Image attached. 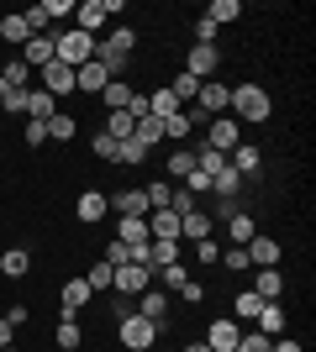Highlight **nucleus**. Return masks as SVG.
I'll return each instance as SVG.
<instances>
[{"label": "nucleus", "mask_w": 316, "mask_h": 352, "mask_svg": "<svg viewBox=\"0 0 316 352\" xmlns=\"http://www.w3.org/2000/svg\"><path fill=\"white\" fill-rule=\"evenodd\" d=\"M101 263H111V268H127V263H137V252L127 248V242H116V236H111V242H105V252H101Z\"/></svg>", "instance_id": "a19ab883"}, {"label": "nucleus", "mask_w": 316, "mask_h": 352, "mask_svg": "<svg viewBox=\"0 0 316 352\" xmlns=\"http://www.w3.org/2000/svg\"><path fill=\"white\" fill-rule=\"evenodd\" d=\"M196 206H200L196 195L185 190V184H174V200H169V210H174V216H190V210H196Z\"/></svg>", "instance_id": "3c124183"}, {"label": "nucleus", "mask_w": 316, "mask_h": 352, "mask_svg": "<svg viewBox=\"0 0 316 352\" xmlns=\"http://www.w3.org/2000/svg\"><path fill=\"white\" fill-rule=\"evenodd\" d=\"M180 111H185V105L174 100V89H169V85H158V89L148 95V116H153V121H169V116H180Z\"/></svg>", "instance_id": "393cba45"}, {"label": "nucleus", "mask_w": 316, "mask_h": 352, "mask_svg": "<svg viewBox=\"0 0 316 352\" xmlns=\"http://www.w3.org/2000/svg\"><path fill=\"white\" fill-rule=\"evenodd\" d=\"M169 89H174V100H196V95H200V79H196V74H174V79H169Z\"/></svg>", "instance_id": "c03bdc74"}, {"label": "nucleus", "mask_w": 316, "mask_h": 352, "mask_svg": "<svg viewBox=\"0 0 316 352\" xmlns=\"http://www.w3.org/2000/svg\"><path fill=\"white\" fill-rule=\"evenodd\" d=\"M153 279L164 284V294H180V289H185V279H190V263L180 258V263H169V268H153Z\"/></svg>", "instance_id": "473e14b6"}, {"label": "nucleus", "mask_w": 316, "mask_h": 352, "mask_svg": "<svg viewBox=\"0 0 316 352\" xmlns=\"http://www.w3.org/2000/svg\"><path fill=\"white\" fill-rule=\"evenodd\" d=\"M190 105H196L200 116H227V105H232V85H227V79H206Z\"/></svg>", "instance_id": "9d476101"}, {"label": "nucleus", "mask_w": 316, "mask_h": 352, "mask_svg": "<svg viewBox=\"0 0 316 352\" xmlns=\"http://www.w3.org/2000/svg\"><path fill=\"white\" fill-rule=\"evenodd\" d=\"M21 21H27L32 37H43V32H59L53 21H48V6H43V0H37V6H27V11H21Z\"/></svg>", "instance_id": "4c0bfd02"}, {"label": "nucleus", "mask_w": 316, "mask_h": 352, "mask_svg": "<svg viewBox=\"0 0 316 352\" xmlns=\"http://www.w3.org/2000/svg\"><path fill=\"white\" fill-rule=\"evenodd\" d=\"M164 352H180V347H164Z\"/></svg>", "instance_id": "69168bd1"}, {"label": "nucleus", "mask_w": 316, "mask_h": 352, "mask_svg": "<svg viewBox=\"0 0 316 352\" xmlns=\"http://www.w3.org/2000/svg\"><path fill=\"white\" fill-rule=\"evenodd\" d=\"M242 252H248V263H253V268H280V258H285V248H280L274 236H264V232H258Z\"/></svg>", "instance_id": "f3484780"}, {"label": "nucleus", "mask_w": 316, "mask_h": 352, "mask_svg": "<svg viewBox=\"0 0 316 352\" xmlns=\"http://www.w3.org/2000/svg\"><path fill=\"white\" fill-rule=\"evenodd\" d=\"M164 168H169V184H174V179H180V184H185V179L196 174V147H174Z\"/></svg>", "instance_id": "cd10ccee"}, {"label": "nucleus", "mask_w": 316, "mask_h": 352, "mask_svg": "<svg viewBox=\"0 0 316 352\" xmlns=\"http://www.w3.org/2000/svg\"><path fill=\"white\" fill-rule=\"evenodd\" d=\"M105 210H111V206H105V195H101V190H85V195H79V200H74V216L85 221V226H95V221H105Z\"/></svg>", "instance_id": "5701e85b"}, {"label": "nucleus", "mask_w": 316, "mask_h": 352, "mask_svg": "<svg viewBox=\"0 0 316 352\" xmlns=\"http://www.w3.org/2000/svg\"><path fill=\"white\" fill-rule=\"evenodd\" d=\"M269 342H274V337H264V331H242V337H238V352H269Z\"/></svg>", "instance_id": "6e6d98bb"}, {"label": "nucleus", "mask_w": 316, "mask_h": 352, "mask_svg": "<svg viewBox=\"0 0 316 352\" xmlns=\"http://www.w3.org/2000/svg\"><path fill=\"white\" fill-rule=\"evenodd\" d=\"M53 58H59L63 69H85V63L95 58V37H90V32H79V27H59Z\"/></svg>", "instance_id": "7ed1b4c3"}, {"label": "nucleus", "mask_w": 316, "mask_h": 352, "mask_svg": "<svg viewBox=\"0 0 316 352\" xmlns=\"http://www.w3.org/2000/svg\"><path fill=\"white\" fill-rule=\"evenodd\" d=\"M105 21H111V16H105V0H74V27L79 32H105Z\"/></svg>", "instance_id": "a211bd4d"}, {"label": "nucleus", "mask_w": 316, "mask_h": 352, "mask_svg": "<svg viewBox=\"0 0 316 352\" xmlns=\"http://www.w3.org/2000/svg\"><path fill=\"white\" fill-rule=\"evenodd\" d=\"M137 100H143V95H137V85H127V79H111V85L95 95V105H105V111H132Z\"/></svg>", "instance_id": "dca6fc26"}, {"label": "nucleus", "mask_w": 316, "mask_h": 352, "mask_svg": "<svg viewBox=\"0 0 316 352\" xmlns=\"http://www.w3.org/2000/svg\"><path fill=\"white\" fill-rule=\"evenodd\" d=\"M132 53H137V27H111L105 37H95V63H101L111 79H127Z\"/></svg>", "instance_id": "f257e3e1"}, {"label": "nucleus", "mask_w": 316, "mask_h": 352, "mask_svg": "<svg viewBox=\"0 0 316 352\" xmlns=\"http://www.w3.org/2000/svg\"><path fill=\"white\" fill-rule=\"evenodd\" d=\"M0 111H11V116H27V89H6V95H0Z\"/></svg>", "instance_id": "5fc2aeb1"}, {"label": "nucleus", "mask_w": 316, "mask_h": 352, "mask_svg": "<svg viewBox=\"0 0 316 352\" xmlns=\"http://www.w3.org/2000/svg\"><path fill=\"white\" fill-rule=\"evenodd\" d=\"M137 142H143V147H153V142H164V121H153V116H143V121H137Z\"/></svg>", "instance_id": "49530a36"}, {"label": "nucleus", "mask_w": 316, "mask_h": 352, "mask_svg": "<svg viewBox=\"0 0 316 352\" xmlns=\"http://www.w3.org/2000/svg\"><path fill=\"white\" fill-rule=\"evenodd\" d=\"M185 190L196 195V200H206V195H211V179H206V174H200V168H196V174L185 179Z\"/></svg>", "instance_id": "052dcab7"}, {"label": "nucleus", "mask_w": 316, "mask_h": 352, "mask_svg": "<svg viewBox=\"0 0 316 352\" xmlns=\"http://www.w3.org/2000/svg\"><path fill=\"white\" fill-rule=\"evenodd\" d=\"M148 232L164 236V242H180V216L174 210H148Z\"/></svg>", "instance_id": "7c9ffc66"}, {"label": "nucleus", "mask_w": 316, "mask_h": 352, "mask_svg": "<svg viewBox=\"0 0 316 352\" xmlns=\"http://www.w3.org/2000/svg\"><path fill=\"white\" fill-rule=\"evenodd\" d=\"M238 337H242V321H232V316H216V321L206 326V347L211 352H238Z\"/></svg>", "instance_id": "9b49d317"}, {"label": "nucleus", "mask_w": 316, "mask_h": 352, "mask_svg": "<svg viewBox=\"0 0 316 352\" xmlns=\"http://www.w3.org/2000/svg\"><path fill=\"white\" fill-rule=\"evenodd\" d=\"M105 206L116 216H148V195H143V184H121L116 195H105Z\"/></svg>", "instance_id": "4468645a"}, {"label": "nucleus", "mask_w": 316, "mask_h": 352, "mask_svg": "<svg viewBox=\"0 0 316 352\" xmlns=\"http://www.w3.org/2000/svg\"><path fill=\"white\" fill-rule=\"evenodd\" d=\"M216 69H222V47H216V43H190V53H185V74H196L200 85H206V79H216Z\"/></svg>", "instance_id": "0eeeda50"}, {"label": "nucleus", "mask_w": 316, "mask_h": 352, "mask_svg": "<svg viewBox=\"0 0 316 352\" xmlns=\"http://www.w3.org/2000/svg\"><path fill=\"white\" fill-rule=\"evenodd\" d=\"M11 331H16V326L6 321V316H0V347H11Z\"/></svg>", "instance_id": "e2e57ef3"}, {"label": "nucleus", "mask_w": 316, "mask_h": 352, "mask_svg": "<svg viewBox=\"0 0 316 352\" xmlns=\"http://www.w3.org/2000/svg\"><path fill=\"white\" fill-rule=\"evenodd\" d=\"M269 352H306V347H301L295 337H274V342H269Z\"/></svg>", "instance_id": "680f3d73"}, {"label": "nucleus", "mask_w": 316, "mask_h": 352, "mask_svg": "<svg viewBox=\"0 0 316 352\" xmlns=\"http://www.w3.org/2000/svg\"><path fill=\"white\" fill-rule=\"evenodd\" d=\"M21 142H27V147H43L48 142V121H27V126H21Z\"/></svg>", "instance_id": "4d7b16f0"}, {"label": "nucleus", "mask_w": 316, "mask_h": 352, "mask_svg": "<svg viewBox=\"0 0 316 352\" xmlns=\"http://www.w3.org/2000/svg\"><path fill=\"white\" fill-rule=\"evenodd\" d=\"M90 305H95L90 284H85V279H63V289H59V321H79V310H90Z\"/></svg>", "instance_id": "6e6552de"}, {"label": "nucleus", "mask_w": 316, "mask_h": 352, "mask_svg": "<svg viewBox=\"0 0 316 352\" xmlns=\"http://www.w3.org/2000/svg\"><path fill=\"white\" fill-rule=\"evenodd\" d=\"M37 89H48L53 100H63V95H74V69H63V63L53 58L48 69H37Z\"/></svg>", "instance_id": "ddd939ff"}, {"label": "nucleus", "mask_w": 316, "mask_h": 352, "mask_svg": "<svg viewBox=\"0 0 316 352\" xmlns=\"http://www.w3.org/2000/svg\"><path fill=\"white\" fill-rule=\"evenodd\" d=\"M258 310H264V300H258V294H253V289H242V294H238V300H232V321H253Z\"/></svg>", "instance_id": "79ce46f5"}, {"label": "nucleus", "mask_w": 316, "mask_h": 352, "mask_svg": "<svg viewBox=\"0 0 316 352\" xmlns=\"http://www.w3.org/2000/svg\"><path fill=\"white\" fill-rule=\"evenodd\" d=\"M158 337H164V331H158L153 321H143L137 310L116 316V342H121L127 352H153V347H158Z\"/></svg>", "instance_id": "20e7f679"}, {"label": "nucleus", "mask_w": 316, "mask_h": 352, "mask_svg": "<svg viewBox=\"0 0 316 352\" xmlns=\"http://www.w3.org/2000/svg\"><path fill=\"white\" fill-rule=\"evenodd\" d=\"M180 300H185V305H200V300H206V284L190 274V279H185V289H180Z\"/></svg>", "instance_id": "13d9d810"}, {"label": "nucleus", "mask_w": 316, "mask_h": 352, "mask_svg": "<svg viewBox=\"0 0 316 352\" xmlns=\"http://www.w3.org/2000/svg\"><path fill=\"white\" fill-rule=\"evenodd\" d=\"M238 142H242V126L232 116H211L206 121V142H200V147H211V153H222V158H227Z\"/></svg>", "instance_id": "1a4fd4ad"}, {"label": "nucleus", "mask_w": 316, "mask_h": 352, "mask_svg": "<svg viewBox=\"0 0 316 352\" xmlns=\"http://www.w3.org/2000/svg\"><path fill=\"white\" fill-rule=\"evenodd\" d=\"M53 111H59V100H53L48 89H37V85H32V89H27V121H48Z\"/></svg>", "instance_id": "2f4dec72"}, {"label": "nucleus", "mask_w": 316, "mask_h": 352, "mask_svg": "<svg viewBox=\"0 0 316 352\" xmlns=\"http://www.w3.org/2000/svg\"><path fill=\"white\" fill-rule=\"evenodd\" d=\"M105 85H111V74H105L95 58L85 63V69H74V95H90V100H95V95H101Z\"/></svg>", "instance_id": "aec40b11"}, {"label": "nucleus", "mask_w": 316, "mask_h": 352, "mask_svg": "<svg viewBox=\"0 0 316 352\" xmlns=\"http://www.w3.org/2000/svg\"><path fill=\"white\" fill-rule=\"evenodd\" d=\"M0 274H6V279H27L32 274V252L27 248H6L0 252Z\"/></svg>", "instance_id": "bb28decb"}, {"label": "nucleus", "mask_w": 316, "mask_h": 352, "mask_svg": "<svg viewBox=\"0 0 316 352\" xmlns=\"http://www.w3.org/2000/svg\"><path fill=\"white\" fill-rule=\"evenodd\" d=\"M253 294L258 300H280L285 294V274L280 268H253Z\"/></svg>", "instance_id": "a878e982"}, {"label": "nucleus", "mask_w": 316, "mask_h": 352, "mask_svg": "<svg viewBox=\"0 0 316 352\" xmlns=\"http://www.w3.org/2000/svg\"><path fill=\"white\" fill-rule=\"evenodd\" d=\"M53 43H59V32H43V37H27V43H21V63H27L32 74H37V69H48V63H53Z\"/></svg>", "instance_id": "2eb2a0df"}, {"label": "nucleus", "mask_w": 316, "mask_h": 352, "mask_svg": "<svg viewBox=\"0 0 316 352\" xmlns=\"http://www.w3.org/2000/svg\"><path fill=\"white\" fill-rule=\"evenodd\" d=\"M53 342H59V352H79V347H85V331H79V321H59Z\"/></svg>", "instance_id": "e433bc0d"}, {"label": "nucleus", "mask_w": 316, "mask_h": 352, "mask_svg": "<svg viewBox=\"0 0 316 352\" xmlns=\"http://www.w3.org/2000/svg\"><path fill=\"white\" fill-rule=\"evenodd\" d=\"M216 21H211V16H196V21H190V37H196V43H216Z\"/></svg>", "instance_id": "603ef678"}, {"label": "nucleus", "mask_w": 316, "mask_h": 352, "mask_svg": "<svg viewBox=\"0 0 316 352\" xmlns=\"http://www.w3.org/2000/svg\"><path fill=\"white\" fill-rule=\"evenodd\" d=\"M0 116H6V111H0Z\"/></svg>", "instance_id": "774afa93"}, {"label": "nucleus", "mask_w": 316, "mask_h": 352, "mask_svg": "<svg viewBox=\"0 0 316 352\" xmlns=\"http://www.w3.org/2000/svg\"><path fill=\"white\" fill-rule=\"evenodd\" d=\"M48 6V21H53V27H59L63 16H74V0H43Z\"/></svg>", "instance_id": "bf43d9fd"}, {"label": "nucleus", "mask_w": 316, "mask_h": 352, "mask_svg": "<svg viewBox=\"0 0 316 352\" xmlns=\"http://www.w3.org/2000/svg\"><path fill=\"white\" fill-rule=\"evenodd\" d=\"M227 116L238 121H253V126H264V121L274 116V100H269V89L264 85H232V105H227Z\"/></svg>", "instance_id": "f03ea898"}, {"label": "nucleus", "mask_w": 316, "mask_h": 352, "mask_svg": "<svg viewBox=\"0 0 316 352\" xmlns=\"http://www.w3.org/2000/svg\"><path fill=\"white\" fill-rule=\"evenodd\" d=\"M190 132H196V126H190V116H185V111L164 121V137H169V142H180V147H185V137H190Z\"/></svg>", "instance_id": "09e8293b"}, {"label": "nucleus", "mask_w": 316, "mask_h": 352, "mask_svg": "<svg viewBox=\"0 0 316 352\" xmlns=\"http://www.w3.org/2000/svg\"><path fill=\"white\" fill-rule=\"evenodd\" d=\"M222 226H227V242H232V248H248V242L258 236V221L248 216V210H238V216L222 221Z\"/></svg>", "instance_id": "4be33fe9"}, {"label": "nucleus", "mask_w": 316, "mask_h": 352, "mask_svg": "<svg viewBox=\"0 0 316 352\" xmlns=\"http://www.w3.org/2000/svg\"><path fill=\"white\" fill-rule=\"evenodd\" d=\"M196 263H200V268H216V263H222V242H216V236L196 242Z\"/></svg>", "instance_id": "de8ad7c7"}, {"label": "nucleus", "mask_w": 316, "mask_h": 352, "mask_svg": "<svg viewBox=\"0 0 316 352\" xmlns=\"http://www.w3.org/2000/svg\"><path fill=\"white\" fill-rule=\"evenodd\" d=\"M180 352H211V347H206V342H185Z\"/></svg>", "instance_id": "0e129e2a"}, {"label": "nucleus", "mask_w": 316, "mask_h": 352, "mask_svg": "<svg viewBox=\"0 0 316 352\" xmlns=\"http://www.w3.org/2000/svg\"><path fill=\"white\" fill-rule=\"evenodd\" d=\"M116 242H127L137 252V263H148V242H153L148 216H116Z\"/></svg>", "instance_id": "423d86ee"}, {"label": "nucleus", "mask_w": 316, "mask_h": 352, "mask_svg": "<svg viewBox=\"0 0 316 352\" xmlns=\"http://www.w3.org/2000/svg\"><path fill=\"white\" fill-rule=\"evenodd\" d=\"M222 268H227V274H253V263H248V252H242V248H227Z\"/></svg>", "instance_id": "8fccbe9b"}, {"label": "nucleus", "mask_w": 316, "mask_h": 352, "mask_svg": "<svg viewBox=\"0 0 316 352\" xmlns=\"http://www.w3.org/2000/svg\"><path fill=\"white\" fill-rule=\"evenodd\" d=\"M148 153H153V147H143L137 137H127V142H121V158H116V163H148Z\"/></svg>", "instance_id": "864d4df0"}, {"label": "nucleus", "mask_w": 316, "mask_h": 352, "mask_svg": "<svg viewBox=\"0 0 316 352\" xmlns=\"http://www.w3.org/2000/svg\"><path fill=\"white\" fill-rule=\"evenodd\" d=\"M143 195H148V210H169L174 184H169V179H153V184H143Z\"/></svg>", "instance_id": "58836bf2"}, {"label": "nucleus", "mask_w": 316, "mask_h": 352, "mask_svg": "<svg viewBox=\"0 0 316 352\" xmlns=\"http://www.w3.org/2000/svg\"><path fill=\"white\" fill-rule=\"evenodd\" d=\"M227 163H232V168H238V174L248 179V174H258V168H264V153H258L253 142H238L232 153H227Z\"/></svg>", "instance_id": "b1692460"}, {"label": "nucleus", "mask_w": 316, "mask_h": 352, "mask_svg": "<svg viewBox=\"0 0 316 352\" xmlns=\"http://www.w3.org/2000/svg\"><path fill=\"white\" fill-rule=\"evenodd\" d=\"M285 310H280V300H264V310L253 316V331H264V337H285Z\"/></svg>", "instance_id": "412c9836"}, {"label": "nucleus", "mask_w": 316, "mask_h": 352, "mask_svg": "<svg viewBox=\"0 0 316 352\" xmlns=\"http://www.w3.org/2000/svg\"><path fill=\"white\" fill-rule=\"evenodd\" d=\"M79 279L90 284V294H105V289H111V279H116V268H111V263H95V268H85Z\"/></svg>", "instance_id": "ea45409f"}, {"label": "nucleus", "mask_w": 316, "mask_h": 352, "mask_svg": "<svg viewBox=\"0 0 316 352\" xmlns=\"http://www.w3.org/2000/svg\"><path fill=\"white\" fill-rule=\"evenodd\" d=\"M238 190H242V174L232 168V163H227L222 174L211 179V195H222V200H238Z\"/></svg>", "instance_id": "f704fd0d"}, {"label": "nucleus", "mask_w": 316, "mask_h": 352, "mask_svg": "<svg viewBox=\"0 0 316 352\" xmlns=\"http://www.w3.org/2000/svg\"><path fill=\"white\" fill-rule=\"evenodd\" d=\"M105 137H116V142H127V137L137 132V116L132 111H105V126H101Z\"/></svg>", "instance_id": "c756f323"}, {"label": "nucleus", "mask_w": 316, "mask_h": 352, "mask_svg": "<svg viewBox=\"0 0 316 352\" xmlns=\"http://www.w3.org/2000/svg\"><path fill=\"white\" fill-rule=\"evenodd\" d=\"M206 16L216 21V27H232V21L242 16V0H211V6H206Z\"/></svg>", "instance_id": "c9c22d12"}, {"label": "nucleus", "mask_w": 316, "mask_h": 352, "mask_svg": "<svg viewBox=\"0 0 316 352\" xmlns=\"http://www.w3.org/2000/svg\"><path fill=\"white\" fill-rule=\"evenodd\" d=\"M132 310L143 316V321H153L158 331H164V326H169V310H174V305H169V294H164V289H143V294L132 300Z\"/></svg>", "instance_id": "f8f14e48"}, {"label": "nucleus", "mask_w": 316, "mask_h": 352, "mask_svg": "<svg viewBox=\"0 0 316 352\" xmlns=\"http://www.w3.org/2000/svg\"><path fill=\"white\" fill-rule=\"evenodd\" d=\"M79 137V121L69 116V111H53L48 116V142H74Z\"/></svg>", "instance_id": "c85d7f7f"}, {"label": "nucleus", "mask_w": 316, "mask_h": 352, "mask_svg": "<svg viewBox=\"0 0 316 352\" xmlns=\"http://www.w3.org/2000/svg\"><path fill=\"white\" fill-rule=\"evenodd\" d=\"M211 232H216V221L206 216V206H196L190 216H180V242H190V248H196V242H206Z\"/></svg>", "instance_id": "6ab92c4d"}, {"label": "nucleus", "mask_w": 316, "mask_h": 352, "mask_svg": "<svg viewBox=\"0 0 316 352\" xmlns=\"http://www.w3.org/2000/svg\"><path fill=\"white\" fill-rule=\"evenodd\" d=\"M90 147H95V158H101V163H116L121 158V142H116V137H105V132H95Z\"/></svg>", "instance_id": "a18cd8bd"}, {"label": "nucleus", "mask_w": 316, "mask_h": 352, "mask_svg": "<svg viewBox=\"0 0 316 352\" xmlns=\"http://www.w3.org/2000/svg\"><path fill=\"white\" fill-rule=\"evenodd\" d=\"M0 37H6L11 47H21L32 32H27V21H21V16H0Z\"/></svg>", "instance_id": "37998d69"}, {"label": "nucleus", "mask_w": 316, "mask_h": 352, "mask_svg": "<svg viewBox=\"0 0 316 352\" xmlns=\"http://www.w3.org/2000/svg\"><path fill=\"white\" fill-rule=\"evenodd\" d=\"M143 289H153V268H148V263L116 268V279H111V294H116V300H137Z\"/></svg>", "instance_id": "39448f33"}, {"label": "nucleus", "mask_w": 316, "mask_h": 352, "mask_svg": "<svg viewBox=\"0 0 316 352\" xmlns=\"http://www.w3.org/2000/svg\"><path fill=\"white\" fill-rule=\"evenodd\" d=\"M0 352H16V347H0Z\"/></svg>", "instance_id": "338daca9"}, {"label": "nucleus", "mask_w": 316, "mask_h": 352, "mask_svg": "<svg viewBox=\"0 0 316 352\" xmlns=\"http://www.w3.org/2000/svg\"><path fill=\"white\" fill-rule=\"evenodd\" d=\"M6 89H32V69L21 58H11L6 69H0V95H6Z\"/></svg>", "instance_id": "72a5a7b5"}]
</instances>
